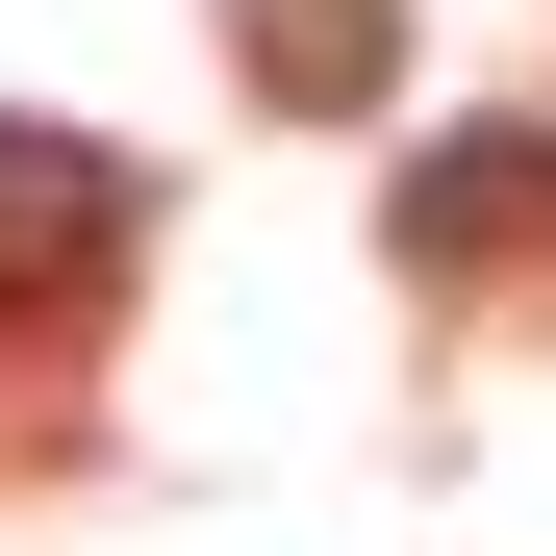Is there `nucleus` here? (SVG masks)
<instances>
[{
  "label": "nucleus",
  "instance_id": "nucleus-1",
  "mask_svg": "<svg viewBox=\"0 0 556 556\" xmlns=\"http://www.w3.org/2000/svg\"><path fill=\"white\" fill-rule=\"evenodd\" d=\"M102 228H127V177H102V152H76V127H0V304H51Z\"/></svg>",
  "mask_w": 556,
  "mask_h": 556
},
{
  "label": "nucleus",
  "instance_id": "nucleus-2",
  "mask_svg": "<svg viewBox=\"0 0 556 556\" xmlns=\"http://www.w3.org/2000/svg\"><path fill=\"white\" fill-rule=\"evenodd\" d=\"M556 228V152H430L405 177V253H531Z\"/></svg>",
  "mask_w": 556,
  "mask_h": 556
},
{
  "label": "nucleus",
  "instance_id": "nucleus-3",
  "mask_svg": "<svg viewBox=\"0 0 556 556\" xmlns=\"http://www.w3.org/2000/svg\"><path fill=\"white\" fill-rule=\"evenodd\" d=\"M253 51H278V76H329V102H354V76H380V0H253Z\"/></svg>",
  "mask_w": 556,
  "mask_h": 556
}]
</instances>
